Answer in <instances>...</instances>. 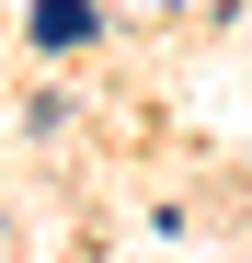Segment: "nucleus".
<instances>
[{"mask_svg":"<svg viewBox=\"0 0 252 263\" xmlns=\"http://www.w3.org/2000/svg\"><path fill=\"white\" fill-rule=\"evenodd\" d=\"M92 34V0H34V46H80Z\"/></svg>","mask_w":252,"mask_h":263,"instance_id":"nucleus-1","label":"nucleus"}]
</instances>
